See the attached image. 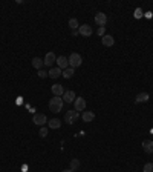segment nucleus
I'll use <instances>...</instances> for the list:
<instances>
[{
    "label": "nucleus",
    "instance_id": "obj_9",
    "mask_svg": "<svg viewBox=\"0 0 153 172\" xmlns=\"http://www.w3.org/2000/svg\"><path fill=\"white\" fill-rule=\"evenodd\" d=\"M43 62H45V66H51V68H52V65L57 62V57H55V54H54V52H48Z\"/></svg>",
    "mask_w": 153,
    "mask_h": 172
},
{
    "label": "nucleus",
    "instance_id": "obj_22",
    "mask_svg": "<svg viewBox=\"0 0 153 172\" xmlns=\"http://www.w3.org/2000/svg\"><path fill=\"white\" fill-rule=\"evenodd\" d=\"M142 170H144V172H153V163H145Z\"/></svg>",
    "mask_w": 153,
    "mask_h": 172
},
{
    "label": "nucleus",
    "instance_id": "obj_25",
    "mask_svg": "<svg viewBox=\"0 0 153 172\" xmlns=\"http://www.w3.org/2000/svg\"><path fill=\"white\" fill-rule=\"evenodd\" d=\"M38 77H40V78H46V77H48V72L43 71V69H40V71H38Z\"/></svg>",
    "mask_w": 153,
    "mask_h": 172
},
{
    "label": "nucleus",
    "instance_id": "obj_23",
    "mask_svg": "<svg viewBox=\"0 0 153 172\" xmlns=\"http://www.w3.org/2000/svg\"><path fill=\"white\" fill-rule=\"evenodd\" d=\"M38 135H40L42 138H45V137L48 135V129H46L45 126H42V128H40V132H38Z\"/></svg>",
    "mask_w": 153,
    "mask_h": 172
},
{
    "label": "nucleus",
    "instance_id": "obj_4",
    "mask_svg": "<svg viewBox=\"0 0 153 172\" xmlns=\"http://www.w3.org/2000/svg\"><path fill=\"white\" fill-rule=\"evenodd\" d=\"M32 123L42 128V126H45V124L48 123V117H46L45 114H34V117H32Z\"/></svg>",
    "mask_w": 153,
    "mask_h": 172
},
{
    "label": "nucleus",
    "instance_id": "obj_17",
    "mask_svg": "<svg viewBox=\"0 0 153 172\" xmlns=\"http://www.w3.org/2000/svg\"><path fill=\"white\" fill-rule=\"evenodd\" d=\"M93 118H95V114H93L92 111H84V112H83V120H84L86 123L92 121Z\"/></svg>",
    "mask_w": 153,
    "mask_h": 172
},
{
    "label": "nucleus",
    "instance_id": "obj_7",
    "mask_svg": "<svg viewBox=\"0 0 153 172\" xmlns=\"http://www.w3.org/2000/svg\"><path fill=\"white\" fill-rule=\"evenodd\" d=\"M57 68H60L61 71H64V69H67V66H69V62H67V59L64 57V55H61V57H57Z\"/></svg>",
    "mask_w": 153,
    "mask_h": 172
},
{
    "label": "nucleus",
    "instance_id": "obj_5",
    "mask_svg": "<svg viewBox=\"0 0 153 172\" xmlns=\"http://www.w3.org/2000/svg\"><path fill=\"white\" fill-rule=\"evenodd\" d=\"M92 28L89 26V25H81L80 28H78V34L80 36H83V37H90L92 36Z\"/></svg>",
    "mask_w": 153,
    "mask_h": 172
},
{
    "label": "nucleus",
    "instance_id": "obj_20",
    "mask_svg": "<svg viewBox=\"0 0 153 172\" xmlns=\"http://www.w3.org/2000/svg\"><path fill=\"white\" fill-rule=\"evenodd\" d=\"M78 167H80V160L72 158V160H71V169H72V170H75V169H78Z\"/></svg>",
    "mask_w": 153,
    "mask_h": 172
},
{
    "label": "nucleus",
    "instance_id": "obj_2",
    "mask_svg": "<svg viewBox=\"0 0 153 172\" xmlns=\"http://www.w3.org/2000/svg\"><path fill=\"white\" fill-rule=\"evenodd\" d=\"M67 62H69V68L75 69V68L81 66V63H83V59H81V55H80V54H77V52H72V54L69 55Z\"/></svg>",
    "mask_w": 153,
    "mask_h": 172
},
{
    "label": "nucleus",
    "instance_id": "obj_28",
    "mask_svg": "<svg viewBox=\"0 0 153 172\" xmlns=\"http://www.w3.org/2000/svg\"><path fill=\"white\" fill-rule=\"evenodd\" d=\"M61 172H74L72 169H66V170H61Z\"/></svg>",
    "mask_w": 153,
    "mask_h": 172
},
{
    "label": "nucleus",
    "instance_id": "obj_18",
    "mask_svg": "<svg viewBox=\"0 0 153 172\" xmlns=\"http://www.w3.org/2000/svg\"><path fill=\"white\" fill-rule=\"evenodd\" d=\"M48 126H49L51 129H58V128L61 126V121H60L58 118H52V120L48 121Z\"/></svg>",
    "mask_w": 153,
    "mask_h": 172
},
{
    "label": "nucleus",
    "instance_id": "obj_16",
    "mask_svg": "<svg viewBox=\"0 0 153 172\" xmlns=\"http://www.w3.org/2000/svg\"><path fill=\"white\" fill-rule=\"evenodd\" d=\"M43 65H45V62H43L40 57H34V59H32V66H34L35 69L40 71V69L43 68Z\"/></svg>",
    "mask_w": 153,
    "mask_h": 172
},
{
    "label": "nucleus",
    "instance_id": "obj_14",
    "mask_svg": "<svg viewBox=\"0 0 153 172\" xmlns=\"http://www.w3.org/2000/svg\"><path fill=\"white\" fill-rule=\"evenodd\" d=\"M61 74H63V71H61L60 68H51V71L48 72V77H51V78H58Z\"/></svg>",
    "mask_w": 153,
    "mask_h": 172
},
{
    "label": "nucleus",
    "instance_id": "obj_24",
    "mask_svg": "<svg viewBox=\"0 0 153 172\" xmlns=\"http://www.w3.org/2000/svg\"><path fill=\"white\" fill-rule=\"evenodd\" d=\"M97 32H98V36H100V37H104V36H106V28H104V26H101V28H98V31H97Z\"/></svg>",
    "mask_w": 153,
    "mask_h": 172
},
{
    "label": "nucleus",
    "instance_id": "obj_10",
    "mask_svg": "<svg viewBox=\"0 0 153 172\" xmlns=\"http://www.w3.org/2000/svg\"><path fill=\"white\" fill-rule=\"evenodd\" d=\"M51 91H52V94H54L55 97H60V95L64 94V88H63L61 85H52V86H51Z\"/></svg>",
    "mask_w": 153,
    "mask_h": 172
},
{
    "label": "nucleus",
    "instance_id": "obj_11",
    "mask_svg": "<svg viewBox=\"0 0 153 172\" xmlns=\"http://www.w3.org/2000/svg\"><path fill=\"white\" fill-rule=\"evenodd\" d=\"M63 98H64V103H74L77 97H75V92L74 91H66L63 94Z\"/></svg>",
    "mask_w": 153,
    "mask_h": 172
},
{
    "label": "nucleus",
    "instance_id": "obj_26",
    "mask_svg": "<svg viewBox=\"0 0 153 172\" xmlns=\"http://www.w3.org/2000/svg\"><path fill=\"white\" fill-rule=\"evenodd\" d=\"M141 16H142V11H141L139 8H138V10H135V17H136V19H139Z\"/></svg>",
    "mask_w": 153,
    "mask_h": 172
},
{
    "label": "nucleus",
    "instance_id": "obj_6",
    "mask_svg": "<svg viewBox=\"0 0 153 172\" xmlns=\"http://www.w3.org/2000/svg\"><path fill=\"white\" fill-rule=\"evenodd\" d=\"M106 22H107V16H106L104 13H97V14H95V23L100 25V28L104 26Z\"/></svg>",
    "mask_w": 153,
    "mask_h": 172
},
{
    "label": "nucleus",
    "instance_id": "obj_21",
    "mask_svg": "<svg viewBox=\"0 0 153 172\" xmlns=\"http://www.w3.org/2000/svg\"><path fill=\"white\" fill-rule=\"evenodd\" d=\"M69 26L72 28V31H74V29H78V22H77V19H71V20H69Z\"/></svg>",
    "mask_w": 153,
    "mask_h": 172
},
{
    "label": "nucleus",
    "instance_id": "obj_3",
    "mask_svg": "<svg viewBox=\"0 0 153 172\" xmlns=\"http://www.w3.org/2000/svg\"><path fill=\"white\" fill-rule=\"evenodd\" d=\"M78 112L74 109V111H67L66 114H64V121L67 123V124H74V123H77V120H78Z\"/></svg>",
    "mask_w": 153,
    "mask_h": 172
},
{
    "label": "nucleus",
    "instance_id": "obj_12",
    "mask_svg": "<svg viewBox=\"0 0 153 172\" xmlns=\"http://www.w3.org/2000/svg\"><path fill=\"white\" fill-rule=\"evenodd\" d=\"M101 42H103L104 46H113L115 45V39L112 36H109V34H106L104 37H101Z\"/></svg>",
    "mask_w": 153,
    "mask_h": 172
},
{
    "label": "nucleus",
    "instance_id": "obj_19",
    "mask_svg": "<svg viewBox=\"0 0 153 172\" xmlns=\"http://www.w3.org/2000/svg\"><path fill=\"white\" fill-rule=\"evenodd\" d=\"M74 71H75V69L67 68V69H64V71H63V74H61V75H63L64 78H72V77H74Z\"/></svg>",
    "mask_w": 153,
    "mask_h": 172
},
{
    "label": "nucleus",
    "instance_id": "obj_15",
    "mask_svg": "<svg viewBox=\"0 0 153 172\" xmlns=\"http://www.w3.org/2000/svg\"><path fill=\"white\" fill-rule=\"evenodd\" d=\"M142 147L147 154H153V141L151 140H144L142 141Z\"/></svg>",
    "mask_w": 153,
    "mask_h": 172
},
{
    "label": "nucleus",
    "instance_id": "obj_27",
    "mask_svg": "<svg viewBox=\"0 0 153 172\" xmlns=\"http://www.w3.org/2000/svg\"><path fill=\"white\" fill-rule=\"evenodd\" d=\"M72 36H78V29H74L72 31Z\"/></svg>",
    "mask_w": 153,
    "mask_h": 172
},
{
    "label": "nucleus",
    "instance_id": "obj_1",
    "mask_svg": "<svg viewBox=\"0 0 153 172\" xmlns=\"http://www.w3.org/2000/svg\"><path fill=\"white\" fill-rule=\"evenodd\" d=\"M49 109L52 112H60L63 109V98L61 97H54L49 100Z\"/></svg>",
    "mask_w": 153,
    "mask_h": 172
},
{
    "label": "nucleus",
    "instance_id": "obj_8",
    "mask_svg": "<svg viewBox=\"0 0 153 172\" xmlns=\"http://www.w3.org/2000/svg\"><path fill=\"white\" fill-rule=\"evenodd\" d=\"M74 106H75V111H77V112H78V111H84V108H86V100H84L83 97H77L75 101H74Z\"/></svg>",
    "mask_w": 153,
    "mask_h": 172
},
{
    "label": "nucleus",
    "instance_id": "obj_13",
    "mask_svg": "<svg viewBox=\"0 0 153 172\" xmlns=\"http://www.w3.org/2000/svg\"><path fill=\"white\" fill-rule=\"evenodd\" d=\"M148 98H150V95H148L147 92H141V94H138V95H136L135 103H147V101H148Z\"/></svg>",
    "mask_w": 153,
    "mask_h": 172
}]
</instances>
